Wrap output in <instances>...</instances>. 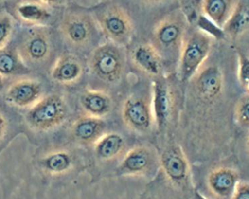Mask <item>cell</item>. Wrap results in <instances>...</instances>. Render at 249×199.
<instances>
[{
	"label": "cell",
	"instance_id": "obj_1",
	"mask_svg": "<svg viewBox=\"0 0 249 199\" xmlns=\"http://www.w3.org/2000/svg\"><path fill=\"white\" fill-rule=\"evenodd\" d=\"M188 21L182 12L172 13L160 19L153 31V43L163 60L178 58L188 33Z\"/></svg>",
	"mask_w": 249,
	"mask_h": 199
},
{
	"label": "cell",
	"instance_id": "obj_2",
	"mask_svg": "<svg viewBox=\"0 0 249 199\" xmlns=\"http://www.w3.org/2000/svg\"><path fill=\"white\" fill-rule=\"evenodd\" d=\"M214 38L198 29L188 33L178 56V76L182 81L189 80L205 62L212 50Z\"/></svg>",
	"mask_w": 249,
	"mask_h": 199
},
{
	"label": "cell",
	"instance_id": "obj_3",
	"mask_svg": "<svg viewBox=\"0 0 249 199\" xmlns=\"http://www.w3.org/2000/svg\"><path fill=\"white\" fill-rule=\"evenodd\" d=\"M88 64L96 77L111 84L121 79L124 72L125 58L116 45L106 43L97 47L90 53Z\"/></svg>",
	"mask_w": 249,
	"mask_h": 199
},
{
	"label": "cell",
	"instance_id": "obj_4",
	"mask_svg": "<svg viewBox=\"0 0 249 199\" xmlns=\"http://www.w3.org/2000/svg\"><path fill=\"white\" fill-rule=\"evenodd\" d=\"M17 50L25 66H36L45 62L53 50L50 31L42 26L30 28L23 36Z\"/></svg>",
	"mask_w": 249,
	"mask_h": 199
},
{
	"label": "cell",
	"instance_id": "obj_5",
	"mask_svg": "<svg viewBox=\"0 0 249 199\" xmlns=\"http://www.w3.org/2000/svg\"><path fill=\"white\" fill-rule=\"evenodd\" d=\"M66 114L63 98L57 94L44 97L36 103L26 115L28 124L39 130H47L60 125Z\"/></svg>",
	"mask_w": 249,
	"mask_h": 199
},
{
	"label": "cell",
	"instance_id": "obj_6",
	"mask_svg": "<svg viewBox=\"0 0 249 199\" xmlns=\"http://www.w3.org/2000/svg\"><path fill=\"white\" fill-rule=\"evenodd\" d=\"M97 20L105 35L115 43L125 42L134 31V23L130 14L117 4L108 5L102 10Z\"/></svg>",
	"mask_w": 249,
	"mask_h": 199
},
{
	"label": "cell",
	"instance_id": "obj_7",
	"mask_svg": "<svg viewBox=\"0 0 249 199\" xmlns=\"http://www.w3.org/2000/svg\"><path fill=\"white\" fill-rule=\"evenodd\" d=\"M94 24L87 14L72 11L66 14L61 20L59 29L70 45L83 48L91 41L94 34Z\"/></svg>",
	"mask_w": 249,
	"mask_h": 199
},
{
	"label": "cell",
	"instance_id": "obj_8",
	"mask_svg": "<svg viewBox=\"0 0 249 199\" xmlns=\"http://www.w3.org/2000/svg\"><path fill=\"white\" fill-rule=\"evenodd\" d=\"M171 82L169 79L159 77L154 83L152 112L154 121L160 128L167 123L175 105L176 88Z\"/></svg>",
	"mask_w": 249,
	"mask_h": 199
},
{
	"label": "cell",
	"instance_id": "obj_9",
	"mask_svg": "<svg viewBox=\"0 0 249 199\" xmlns=\"http://www.w3.org/2000/svg\"><path fill=\"white\" fill-rule=\"evenodd\" d=\"M191 79L194 80L197 95L205 101L217 98L223 88V76L220 69L216 66L202 65Z\"/></svg>",
	"mask_w": 249,
	"mask_h": 199
},
{
	"label": "cell",
	"instance_id": "obj_10",
	"mask_svg": "<svg viewBox=\"0 0 249 199\" xmlns=\"http://www.w3.org/2000/svg\"><path fill=\"white\" fill-rule=\"evenodd\" d=\"M84 65L80 58L70 53L62 54L56 60L51 72L53 80L59 85L73 86L84 74Z\"/></svg>",
	"mask_w": 249,
	"mask_h": 199
},
{
	"label": "cell",
	"instance_id": "obj_11",
	"mask_svg": "<svg viewBox=\"0 0 249 199\" xmlns=\"http://www.w3.org/2000/svg\"><path fill=\"white\" fill-rule=\"evenodd\" d=\"M161 169L171 182L181 184L188 179L190 167L186 157L178 146H172L164 151L160 159Z\"/></svg>",
	"mask_w": 249,
	"mask_h": 199
},
{
	"label": "cell",
	"instance_id": "obj_12",
	"mask_svg": "<svg viewBox=\"0 0 249 199\" xmlns=\"http://www.w3.org/2000/svg\"><path fill=\"white\" fill-rule=\"evenodd\" d=\"M122 115L127 125L139 130L147 129L154 120L152 109L147 100L136 95L129 97L125 101Z\"/></svg>",
	"mask_w": 249,
	"mask_h": 199
},
{
	"label": "cell",
	"instance_id": "obj_13",
	"mask_svg": "<svg viewBox=\"0 0 249 199\" xmlns=\"http://www.w3.org/2000/svg\"><path fill=\"white\" fill-rule=\"evenodd\" d=\"M131 60L134 67L149 76L160 77L163 60L152 43H141L131 51Z\"/></svg>",
	"mask_w": 249,
	"mask_h": 199
},
{
	"label": "cell",
	"instance_id": "obj_14",
	"mask_svg": "<svg viewBox=\"0 0 249 199\" xmlns=\"http://www.w3.org/2000/svg\"><path fill=\"white\" fill-rule=\"evenodd\" d=\"M41 92L40 85L30 79L20 80L10 86L7 94V100L20 107H25L38 101Z\"/></svg>",
	"mask_w": 249,
	"mask_h": 199
},
{
	"label": "cell",
	"instance_id": "obj_15",
	"mask_svg": "<svg viewBox=\"0 0 249 199\" xmlns=\"http://www.w3.org/2000/svg\"><path fill=\"white\" fill-rule=\"evenodd\" d=\"M238 181L235 171L225 167H220L212 170L207 179V184L210 191L221 198L231 197Z\"/></svg>",
	"mask_w": 249,
	"mask_h": 199
},
{
	"label": "cell",
	"instance_id": "obj_16",
	"mask_svg": "<svg viewBox=\"0 0 249 199\" xmlns=\"http://www.w3.org/2000/svg\"><path fill=\"white\" fill-rule=\"evenodd\" d=\"M152 162L149 150L144 147H137L125 155L119 168L123 174L139 175L145 172Z\"/></svg>",
	"mask_w": 249,
	"mask_h": 199
},
{
	"label": "cell",
	"instance_id": "obj_17",
	"mask_svg": "<svg viewBox=\"0 0 249 199\" xmlns=\"http://www.w3.org/2000/svg\"><path fill=\"white\" fill-rule=\"evenodd\" d=\"M237 1L208 0L200 1L203 14L218 27L222 29Z\"/></svg>",
	"mask_w": 249,
	"mask_h": 199
},
{
	"label": "cell",
	"instance_id": "obj_18",
	"mask_svg": "<svg viewBox=\"0 0 249 199\" xmlns=\"http://www.w3.org/2000/svg\"><path fill=\"white\" fill-rule=\"evenodd\" d=\"M249 3L237 1L236 6L222 28L224 32L233 38L248 33L249 28Z\"/></svg>",
	"mask_w": 249,
	"mask_h": 199
},
{
	"label": "cell",
	"instance_id": "obj_19",
	"mask_svg": "<svg viewBox=\"0 0 249 199\" xmlns=\"http://www.w3.org/2000/svg\"><path fill=\"white\" fill-rule=\"evenodd\" d=\"M80 103L88 115L101 118L110 110L112 100L107 93L97 90L85 91L80 97Z\"/></svg>",
	"mask_w": 249,
	"mask_h": 199
},
{
	"label": "cell",
	"instance_id": "obj_20",
	"mask_svg": "<svg viewBox=\"0 0 249 199\" xmlns=\"http://www.w3.org/2000/svg\"><path fill=\"white\" fill-rule=\"evenodd\" d=\"M105 123L101 118L88 115L74 125L73 132L79 140L90 142L97 141L102 135Z\"/></svg>",
	"mask_w": 249,
	"mask_h": 199
},
{
	"label": "cell",
	"instance_id": "obj_21",
	"mask_svg": "<svg viewBox=\"0 0 249 199\" xmlns=\"http://www.w3.org/2000/svg\"><path fill=\"white\" fill-rule=\"evenodd\" d=\"M96 142L95 151L104 159L116 156L121 151L124 144L122 137L116 133L102 135Z\"/></svg>",
	"mask_w": 249,
	"mask_h": 199
},
{
	"label": "cell",
	"instance_id": "obj_22",
	"mask_svg": "<svg viewBox=\"0 0 249 199\" xmlns=\"http://www.w3.org/2000/svg\"><path fill=\"white\" fill-rule=\"evenodd\" d=\"M18 16L23 20L31 23H39L46 19L49 13L45 6L36 1H25L17 7Z\"/></svg>",
	"mask_w": 249,
	"mask_h": 199
},
{
	"label": "cell",
	"instance_id": "obj_23",
	"mask_svg": "<svg viewBox=\"0 0 249 199\" xmlns=\"http://www.w3.org/2000/svg\"><path fill=\"white\" fill-rule=\"evenodd\" d=\"M17 49L5 46L0 49V74L12 75L25 69Z\"/></svg>",
	"mask_w": 249,
	"mask_h": 199
},
{
	"label": "cell",
	"instance_id": "obj_24",
	"mask_svg": "<svg viewBox=\"0 0 249 199\" xmlns=\"http://www.w3.org/2000/svg\"><path fill=\"white\" fill-rule=\"evenodd\" d=\"M71 163L70 156L62 151L53 153L42 161L45 169L53 174L61 173L67 171L71 165Z\"/></svg>",
	"mask_w": 249,
	"mask_h": 199
},
{
	"label": "cell",
	"instance_id": "obj_25",
	"mask_svg": "<svg viewBox=\"0 0 249 199\" xmlns=\"http://www.w3.org/2000/svg\"><path fill=\"white\" fill-rule=\"evenodd\" d=\"M234 116L241 126L248 127L249 124V95L246 92L238 101L235 107Z\"/></svg>",
	"mask_w": 249,
	"mask_h": 199
},
{
	"label": "cell",
	"instance_id": "obj_26",
	"mask_svg": "<svg viewBox=\"0 0 249 199\" xmlns=\"http://www.w3.org/2000/svg\"><path fill=\"white\" fill-rule=\"evenodd\" d=\"M13 23L10 16L6 14H0V49L6 46L12 29Z\"/></svg>",
	"mask_w": 249,
	"mask_h": 199
},
{
	"label": "cell",
	"instance_id": "obj_27",
	"mask_svg": "<svg viewBox=\"0 0 249 199\" xmlns=\"http://www.w3.org/2000/svg\"><path fill=\"white\" fill-rule=\"evenodd\" d=\"M201 1H181L182 13L185 17L188 22L196 21L200 15L197 14L201 11Z\"/></svg>",
	"mask_w": 249,
	"mask_h": 199
},
{
	"label": "cell",
	"instance_id": "obj_28",
	"mask_svg": "<svg viewBox=\"0 0 249 199\" xmlns=\"http://www.w3.org/2000/svg\"><path fill=\"white\" fill-rule=\"evenodd\" d=\"M199 29L211 35L214 38H222L224 36L223 30L203 15H200L197 21Z\"/></svg>",
	"mask_w": 249,
	"mask_h": 199
},
{
	"label": "cell",
	"instance_id": "obj_29",
	"mask_svg": "<svg viewBox=\"0 0 249 199\" xmlns=\"http://www.w3.org/2000/svg\"><path fill=\"white\" fill-rule=\"evenodd\" d=\"M238 78L242 87L249 92V58L240 55Z\"/></svg>",
	"mask_w": 249,
	"mask_h": 199
},
{
	"label": "cell",
	"instance_id": "obj_30",
	"mask_svg": "<svg viewBox=\"0 0 249 199\" xmlns=\"http://www.w3.org/2000/svg\"><path fill=\"white\" fill-rule=\"evenodd\" d=\"M231 199H249L248 182L245 181H239L231 197Z\"/></svg>",
	"mask_w": 249,
	"mask_h": 199
},
{
	"label": "cell",
	"instance_id": "obj_31",
	"mask_svg": "<svg viewBox=\"0 0 249 199\" xmlns=\"http://www.w3.org/2000/svg\"><path fill=\"white\" fill-rule=\"evenodd\" d=\"M7 120L2 113L0 112V140L5 135L7 130Z\"/></svg>",
	"mask_w": 249,
	"mask_h": 199
},
{
	"label": "cell",
	"instance_id": "obj_32",
	"mask_svg": "<svg viewBox=\"0 0 249 199\" xmlns=\"http://www.w3.org/2000/svg\"><path fill=\"white\" fill-rule=\"evenodd\" d=\"M196 195L197 199H207V198L204 197L203 195L200 194L199 192H196Z\"/></svg>",
	"mask_w": 249,
	"mask_h": 199
},
{
	"label": "cell",
	"instance_id": "obj_33",
	"mask_svg": "<svg viewBox=\"0 0 249 199\" xmlns=\"http://www.w3.org/2000/svg\"><path fill=\"white\" fill-rule=\"evenodd\" d=\"M3 84V76L1 74H0V88L2 86Z\"/></svg>",
	"mask_w": 249,
	"mask_h": 199
},
{
	"label": "cell",
	"instance_id": "obj_34",
	"mask_svg": "<svg viewBox=\"0 0 249 199\" xmlns=\"http://www.w3.org/2000/svg\"><path fill=\"white\" fill-rule=\"evenodd\" d=\"M3 4L0 2V14L1 13L2 8H3Z\"/></svg>",
	"mask_w": 249,
	"mask_h": 199
}]
</instances>
